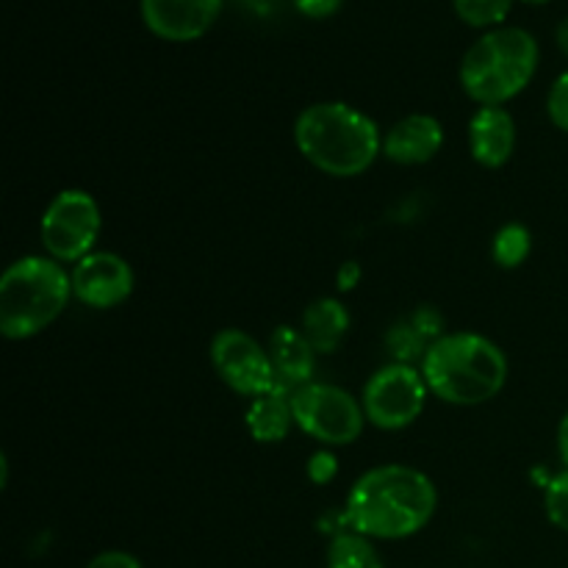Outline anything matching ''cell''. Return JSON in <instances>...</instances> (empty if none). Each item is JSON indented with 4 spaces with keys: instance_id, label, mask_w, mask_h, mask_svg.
<instances>
[{
    "instance_id": "26",
    "label": "cell",
    "mask_w": 568,
    "mask_h": 568,
    "mask_svg": "<svg viewBox=\"0 0 568 568\" xmlns=\"http://www.w3.org/2000/svg\"><path fill=\"white\" fill-rule=\"evenodd\" d=\"M358 281H361V264H358V261H344V264L338 266V272H336L338 288H342V292H349V288L358 286Z\"/></svg>"
},
{
    "instance_id": "25",
    "label": "cell",
    "mask_w": 568,
    "mask_h": 568,
    "mask_svg": "<svg viewBox=\"0 0 568 568\" xmlns=\"http://www.w3.org/2000/svg\"><path fill=\"white\" fill-rule=\"evenodd\" d=\"M87 568H142V564L133 555L120 552V549H109V552L94 555Z\"/></svg>"
},
{
    "instance_id": "14",
    "label": "cell",
    "mask_w": 568,
    "mask_h": 568,
    "mask_svg": "<svg viewBox=\"0 0 568 568\" xmlns=\"http://www.w3.org/2000/svg\"><path fill=\"white\" fill-rule=\"evenodd\" d=\"M444 148V128L433 114H408L383 136V155L394 164H427Z\"/></svg>"
},
{
    "instance_id": "4",
    "label": "cell",
    "mask_w": 568,
    "mask_h": 568,
    "mask_svg": "<svg viewBox=\"0 0 568 568\" xmlns=\"http://www.w3.org/2000/svg\"><path fill=\"white\" fill-rule=\"evenodd\" d=\"M536 37L525 28L499 26L471 42L460 61V87L475 103L505 105L530 87L538 70Z\"/></svg>"
},
{
    "instance_id": "15",
    "label": "cell",
    "mask_w": 568,
    "mask_h": 568,
    "mask_svg": "<svg viewBox=\"0 0 568 568\" xmlns=\"http://www.w3.org/2000/svg\"><path fill=\"white\" fill-rule=\"evenodd\" d=\"M300 331L308 338L316 355H331L342 347L344 336L349 331V311L344 308L342 300L320 297L303 311Z\"/></svg>"
},
{
    "instance_id": "19",
    "label": "cell",
    "mask_w": 568,
    "mask_h": 568,
    "mask_svg": "<svg viewBox=\"0 0 568 568\" xmlns=\"http://www.w3.org/2000/svg\"><path fill=\"white\" fill-rule=\"evenodd\" d=\"M532 250V233L527 231L519 222H510V225L499 227V233L494 236L491 255L503 270H516L527 261Z\"/></svg>"
},
{
    "instance_id": "17",
    "label": "cell",
    "mask_w": 568,
    "mask_h": 568,
    "mask_svg": "<svg viewBox=\"0 0 568 568\" xmlns=\"http://www.w3.org/2000/svg\"><path fill=\"white\" fill-rule=\"evenodd\" d=\"M327 568H383V560L372 538L347 527L327 544Z\"/></svg>"
},
{
    "instance_id": "22",
    "label": "cell",
    "mask_w": 568,
    "mask_h": 568,
    "mask_svg": "<svg viewBox=\"0 0 568 568\" xmlns=\"http://www.w3.org/2000/svg\"><path fill=\"white\" fill-rule=\"evenodd\" d=\"M547 114L558 131L568 133V70L555 78L547 94Z\"/></svg>"
},
{
    "instance_id": "6",
    "label": "cell",
    "mask_w": 568,
    "mask_h": 568,
    "mask_svg": "<svg viewBox=\"0 0 568 568\" xmlns=\"http://www.w3.org/2000/svg\"><path fill=\"white\" fill-rule=\"evenodd\" d=\"M100 231H103L100 205L83 189H64L55 194L39 222L44 253L59 264H78L94 253Z\"/></svg>"
},
{
    "instance_id": "2",
    "label": "cell",
    "mask_w": 568,
    "mask_h": 568,
    "mask_svg": "<svg viewBox=\"0 0 568 568\" xmlns=\"http://www.w3.org/2000/svg\"><path fill=\"white\" fill-rule=\"evenodd\" d=\"M294 144L311 166L333 178L364 175L383 153V136L375 120L338 100L300 111Z\"/></svg>"
},
{
    "instance_id": "12",
    "label": "cell",
    "mask_w": 568,
    "mask_h": 568,
    "mask_svg": "<svg viewBox=\"0 0 568 568\" xmlns=\"http://www.w3.org/2000/svg\"><path fill=\"white\" fill-rule=\"evenodd\" d=\"M471 159L486 170H499L516 150V120L505 105H480L469 120Z\"/></svg>"
},
{
    "instance_id": "9",
    "label": "cell",
    "mask_w": 568,
    "mask_h": 568,
    "mask_svg": "<svg viewBox=\"0 0 568 568\" xmlns=\"http://www.w3.org/2000/svg\"><path fill=\"white\" fill-rule=\"evenodd\" d=\"M211 366L231 392L242 397H261L275 392V372L266 347L239 327L220 331L211 342Z\"/></svg>"
},
{
    "instance_id": "20",
    "label": "cell",
    "mask_w": 568,
    "mask_h": 568,
    "mask_svg": "<svg viewBox=\"0 0 568 568\" xmlns=\"http://www.w3.org/2000/svg\"><path fill=\"white\" fill-rule=\"evenodd\" d=\"M455 14L471 28H499L508 20L514 0H453Z\"/></svg>"
},
{
    "instance_id": "7",
    "label": "cell",
    "mask_w": 568,
    "mask_h": 568,
    "mask_svg": "<svg viewBox=\"0 0 568 568\" xmlns=\"http://www.w3.org/2000/svg\"><path fill=\"white\" fill-rule=\"evenodd\" d=\"M294 425L325 447H347L364 433V405L331 383H308L292 394Z\"/></svg>"
},
{
    "instance_id": "13",
    "label": "cell",
    "mask_w": 568,
    "mask_h": 568,
    "mask_svg": "<svg viewBox=\"0 0 568 568\" xmlns=\"http://www.w3.org/2000/svg\"><path fill=\"white\" fill-rule=\"evenodd\" d=\"M266 353H270L272 372H275L277 392L292 397L294 392L314 383L311 377L316 369V353L300 327H275L270 342H266Z\"/></svg>"
},
{
    "instance_id": "24",
    "label": "cell",
    "mask_w": 568,
    "mask_h": 568,
    "mask_svg": "<svg viewBox=\"0 0 568 568\" xmlns=\"http://www.w3.org/2000/svg\"><path fill=\"white\" fill-rule=\"evenodd\" d=\"M292 3L308 20H325V17H333L342 9L344 0H292Z\"/></svg>"
},
{
    "instance_id": "16",
    "label": "cell",
    "mask_w": 568,
    "mask_h": 568,
    "mask_svg": "<svg viewBox=\"0 0 568 568\" xmlns=\"http://www.w3.org/2000/svg\"><path fill=\"white\" fill-rule=\"evenodd\" d=\"M244 425H247L250 436L258 444H277L288 436L294 425L292 397L283 392L261 394L250 403L247 414H244Z\"/></svg>"
},
{
    "instance_id": "29",
    "label": "cell",
    "mask_w": 568,
    "mask_h": 568,
    "mask_svg": "<svg viewBox=\"0 0 568 568\" xmlns=\"http://www.w3.org/2000/svg\"><path fill=\"white\" fill-rule=\"evenodd\" d=\"M525 3H530V6H544V3H549V0H525Z\"/></svg>"
},
{
    "instance_id": "11",
    "label": "cell",
    "mask_w": 568,
    "mask_h": 568,
    "mask_svg": "<svg viewBox=\"0 0 568 568\" xmlns=\"http://www.w3.org/2000/svg\"><path fill=\"white\" fill-rule=\"evenodd\" d=\"M142 20L164 42H194L205 37L222 11V0H139Z\"/></svg>"
},
{
    "instance_id": "10",
    "label": "cell",
    "mask_w": 568,
    "mask_h": 568,
    "mask_svg": "<svg viewBox=\"0 0 568 568\" xmlns=\"http://www.w3.org/2000/svg\"><path fill=\"white\" fill-rule=\"evenodd\" d=\"M72 294L89 308H116L133 294V270L116 253H89L70 272Z\"/></svg>"
},
{
    "instance_id": "21",
    "label": "cell",
    "mask_w": 568,
    "mask_h": 568,
    "mask_svg": "<svg viewBox=\"0 0 568 568\" xmlns=\"http://www.w3.org/2000/svg\"><path fill=\"white\" fill-rule=\"evenodd\" d=\"M544 510L558 530L568 532V469L555 475L544 488Z\"/></svg>"
},
{
    "instance_id": "23",
    "label": "cell",
    "mask_w": 568,
    "mask_h": 568,
    "mask_svg": "<svg viewBox=\"0 0 568 568\" xmlns=\"http://www.w3.org/2000/svg\"><path fill=\"white\" fill-rule=\"evenodd\" d=\"M338 464H336V455L327 453V449H320L308 458V477L316 483V486H325L336 477Z\"/></svg>"
},
{
    "instance_id": "8",
    "label": "cell",
    "mask_w": 568,
    "mask_h": 568,
    "mask_svg": "<svg viewBox=\"0 0 568 568\" xmlns=\"http://www.w3.org/2000/svg\"><path fill=\"white\" fill-rule=\"evenodd\" d=\"M430 388L422 369L408 364H388L366 381L364 405L366 422L381 430H405L414 425L425 410Z\"/></svg>"
},
{
    "instance_id": "18",
    "label": "cell",
    "mask_w": 568,
    "mask_h": 568,
    "mask_svg": "<svg viewBox=\"0 0 568 568\" xmlns=\"http://www.w3.org/2000/svg\"><path fill=\"white\" fill-rule=\"evenodd\" d=\"M433 344L436 342H430L410 316L399 320L397 325H392V331L386 333V349L388 355H392V364L414 366L416 361H425V355L430 353Z\"/></svg>"
},
{
    "instance_id": "1",
    "label": "cell",
    "mask_w": 568,
    "mask_h": 568,
    "mask_svg": "<svg viewBox=\"0 0 568 568\" xmlns=\"http://www.w3.org/2000/svg\"><path fill=\"white\" fill-rule=\"evenodd\" d=\"M438 491L422 469L388 464L369 469L355 480L344 503L349 530L377 541L410 538L430 525Z\"/></svg>"
},
{
    "instance_id": "27",
    "label": "cell",
    "mask_w": 568,
    "mask_h": 568,
    "mask_svg": "<svg viewBox=\"0 0 568 568\" xmlns=\"http://www.w3.org/2000/svg\"><path fill=\"white\" fill-rule=\"evenodd\" d=\"M558 455H560V460H564L566 469H568V410H566V416L560 419V425H558Z\"/></svg>"
},
{
    "instance_id": "28",
    "label": "cell",
    "mask_w": 568,
    "mask_h": 568,
    "mask_svg": "<svg viewBox=\"0 0 568 568\" xmlns=\"http://www.w3.org/2000/svg\"><path fill=\"white\" fill-rule=\"evenodd\" d=\"M555 42H558L560 53H564L568 59V17H566V20H560L558 31H555Z\"/></svg>"
},
{
    "instance_id": "3",
    "label": "cell",
    "mask_w": 568,
    "mask_h": 568,
    "mask_svg": "<svg viewBox=\"0 0 568 568\" xmlns=\"http://www.w3.org/2000/svg\"><path fill=\"white\" fill-rule=\"evenodd\" d=\"M427 388L449 405H483L497 397L508 381V358L480 333H447L422 361Z\"/></svg>"
},
{
    "instance_id": "5",
    "label": "cell",
    "mask_w": 568,
    "mask_h": 568,
    "mask_svg": "<svg viewBox=\"0 0 568 568\" xmlns=\"http://www.w3.org/2000/svg\"><path fill=\"white\" fill-rule=\"evenodd\" d=\"M72 297V277L50 255H26L0 277V333L26 342L48 331Z\"/></svg>"
}]
</instances>
